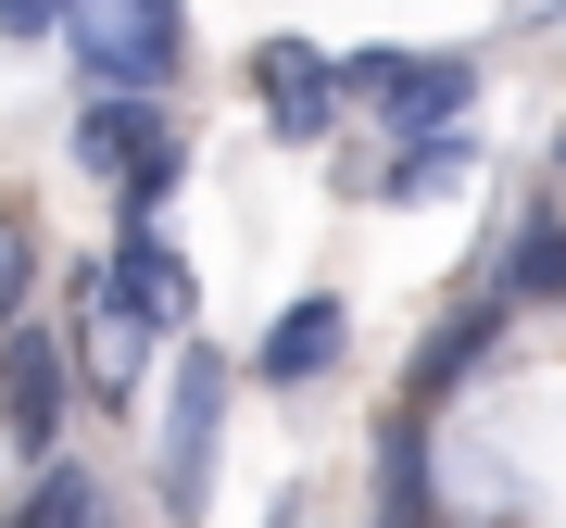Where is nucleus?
Masks as SVG:
<instances>
[{
    "mask_svg": "<svg viewBox=\"0 0 566 528\" xmlns=\"http://www.w3.org/2000/svg\"><path fill=\"white\" fill-rule=\"evenodd\" d=\"M0 528H114V516H102V478L51 453V466H39V490H25V504L0 516Z\"/></svg>",
    "mask_w": 566,
    "mask_h": 528,
    "instance_id": "12",
    "label": "nucleus"
},
{
    "mask_svg": "<svg viewBox=\"0 0 566 528\" xmlns=\"http://www.w3.org/2000/svg\"><path fill=\"white\" fill-rule=\"evenodd\" d=\"M465 177H479V139L441 126V139H390L378 163H365V202H453Z\"/></svg>",
    "mask_w": 566,
    "mask_h": 528,
    "instance_id": "10",
    "label": "nucleus"
},
{
    "mask_svg": "<svg viewBox=\"0 0 566 528\" xmlns=\"http://www.w3.org/2000/svg\"><path fill=\"white\" fill-rule=\"evenodd\" d=\"M491 289H504L516 315H528V303H566V214H554V202L516 214V240L491 252Z\"/></svg>",
    "mask_w": 566,
    "mask_h": 528,
    "instance_id": "11",
    "label": "nucleus"
},
{
    "mask_svg": "<svg viewBox=\"0 0 566 528\" xmlns=\"http://www.w3.org/2000/svg\"><path fill=\"white\" fill-rule=\"evenodd\" d=\"M227 403H240V366H227L214 340H177V378H164V441H151V490H164V516H202V504H214Z\"/></svg>",
    "mask_w": 566,
    "mask_h": 528,
    "instance_id": "1",
    "label": "nucleus"
},
{
    "mask_svg": "<svg viewBox=\"0 0 566 528\" xmlns=\"http://www.w3.org/2000/svg\"><path fill=\"white\" fill-rule=\"evenodd\" d=\"M164 139H177V126H164V102H126V88H88V114H76V163H88L102 189L139 177Z\"/></svg>",
    "mask_w": 566,
    "mask_h": 528,
    "instance_id": "9",
    "label": "nucleus"
},
{
    "mask_svg": "<svg viewBox=\"0 0 566 528\" xmlns=\"http://www.w3.org/2000/svg\"><path fill=\"white\" fill-rule=\"evenodd\" d=\"M353 352V315H340V289H303L277 327L252 340V390H303V378H327Z\"/></svg>",
    "mask_w": 566,
    "mask_h": 528,
    "instance_id": "8",
    "label": "nucleus"
},
{
    "mask_svg": "<svg viewBox=\"0 0 566 528\" xmlns=\"http://www.w3.org/2000/svg\"><path fill=\"white\" fill-rule=\"evenodd\" d=\"M25 289H39V240H25V214H0V327L25 315Z\"/></svg>",
    "mask_w": 566,
    "mask_h": 528,
    "instance_id": "13",
    "label": "nucleus"
},
{
    "mask_svg": "<svg viewBox=\"0 0 566 528\" xmlns=\"http://www.w3.org/2000/svg\"><path fill=\"white\" fill-rule=\"evenodd\" d=\"M504 315H516L504 289H465V303H453V315H441V327H428V340H416V366H403V415H441L453 390L479 378V352L504 340Z\"/></svg>",
    "mask_w": 566,
    "mask_h": 528,
    "instance_id": "7",
    "label": "nucleus"
},
{
    "mask_svg": "<svg viewBox=\"0 0 566 528\" xmlns=\"http://www.w3.org/2000/svg\"><path fill=\"white\" fill-rule=\"evenodd\" d=\"M252 88H264V126H277L290 151H315L327 126L353 114V88H340V51H315V39H264V51H252Z\"/></svg>",
    "mask_w": 566,
    "mask_h": 528,
    "instance_id": "5",
    "label": "nucleus"
},
{
    "mask_svg": "<svg viewBox=\"0 0 566 528\" xmlns=\"http://www.w3.org/2000/svg\"><path fill=\"white\" fill-rule=\"evenodd\" d=\"M554 163H566V126H554Z\"/></svg>",
    "mask_w": 566,
    "mask_h": 528,
    "instance_id": "15",
    "label": "nucleus"
},
{
    "mask_svg": "<svg viewBox=\"0 0 566 528\" xmlns=\"http://www.w3.org/2000/svg\"><path fill=\"white\" fill-rule=\"evenodd\" d=\"M51 25H76V0H0V39H51Z\"/></svg>",
    "mask_w": 566,
    "mask_h": 528,
    "instance_id": "14",
    "label": "nucleus"
},
{
    "mask_svg": "<svg viewBox=\"0 0 566 528\" xmlns=\"http://www.w3.org/2000/svg\"><path fill=\"white\" fill-rule=\"evenodd\" d=\"M76 289H88V303H114V315H139L151 340L202 315V277H189L164 240H114V252H88V277H76Z\"/></svg>",
    "mask_w": 566,
    "mask_h": 528,
    "instance_id": "6",
    "label": "nucleus"
},
{
    "mask_svg": "<svg viewBox=\"0 0 566 528\" xmlns=\"http://www.w3.org/2000/svg\"><path fill=\"white\" fill-rule=\"evenodd\" d=\"M63 415H76V352H63L51 327L13 315V327H0V441L51 466V453H63Z\"/></svg>",
    "mask_w": 566,
    "mask_h": 528,
    "instance_id": "4",
    "label": "nucleus"
},
{
    "mask_svg": "<svg viewBox=\"0 0 566 528\" xmlns=\"http://www.w3.org/2000/svg\"><path fill=\"white\" fill-rule=\"evenodd\" d=\"M340 88H353V114L390 126V139H441V126H465V102H479V63L465 51H353Z\"/></svg>",
    "mask_w": 566,
    "mask_h": 528,
    "instance_id": "3",
    "label": "nucleus"
},
{
    "mask_svg": "<svg viewBox=\"0 0 566 528\" xmlns=\"http://www.w3.org/2000/svg\"><path fill=\"white\" fill-rule=\"evenodd\" d=\"M76 63H88V88L164 102L189 63V0H76Z\"/></svg>",
    "mask_w": 566,
    "mask_h": 528,
    "instance_id": "2",
    "label": "nucleus"
}]
</instances>
